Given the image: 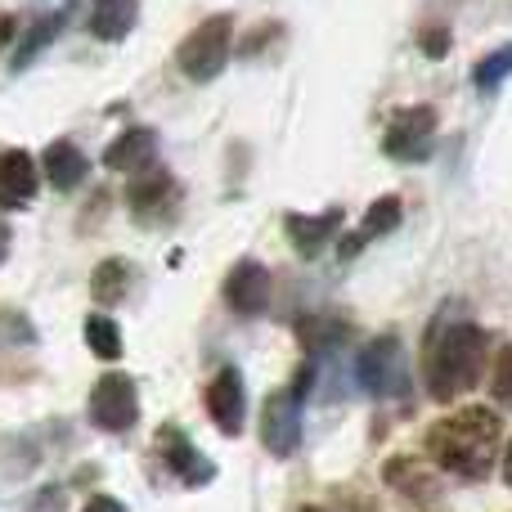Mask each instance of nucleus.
Returning a JSON list of instances; mask_svg holds the SVG:
<instances>
[{
	"instance_id": "obj_22",
	"label": "nucleus",
	"mask_w": 512,
	"mask_h": 512,
	"mask_svg": "<svg viewBox=\"0 0 512 512\" xmlns=\"http://www.w3.org/2000/svg\"><path fill=\"white\" fill-rule=\"evenodd\" d=\"M86 346L99 355V360H117L122 355V328L108 315H90L86 319Z\"/></svg>"
},
{
	"instance_id": "obj_10",
	"label": "nucleus",
	"mask_w": 512,
	"mask_h": 512,
	"mask_svg": "<svg viewBox=\"0 0 512 512\" xmlns=\"http://www.w3.org/2000/svg\"><path fill=\"white\" fill-rule=\"evenodd\" d=\"M41 189V167L32 162L27 149H0V207L18 212L27 207Z\"/></svg>"
},
{
	"instance_id": "obj_21",
	"label": "nucleus",
	"mask_w": 512,
	"mask_h": 512,
	"mask_svg": "<svg viewBox=\"0 0 512 512\" xmlns=\"http://www.w3.org/2000/svg\"><path fill=\"white\" fill-rule=\"evenodd\" d=\"M131 274L135 270L122 261V256H108V261L95 270V279H90V292H95L99 306H104V310L117 306V301L126 297V288H131Z\"/></svg>"
},
{
	"instance_id": "obj_24",
	"label": "nucleus",
	"mask_w": 512,
	"mask_h": 512,
	"mask_svg": "<svg viewBox=\"0 0 512 512\" xmlns=\"http://www.w3.org/2000/svg\"><path fill=\"white\" fill-rule=\"evenodd\" d=\"M490 391H495V400L504 409H512V342L499 351L495 360V378H490Z\"/></svg>"
},
{
	"instance_id": "obj_5",
	"label": "nucleus",
	"mask_w": 512,
	"mask_h": 512,
	"mask_svg": "<svg viewBox=\"0 0 512 512\" xmlns=\"http://www.w3.org/2000/svg\"><path fill=\"white\" fill-rule=\"evenodd\" d=\"M382 149L396 162H427L436 149V108L432 104H409L396 108L387 122V135H382Z\"/></svg>"
},
{
	"instance_id": "obj_18",
	"label": "nucleus",
	"mask_w": 512,
	"mask_h": 512,
	"mask_svg": "<svg viewBox=\"0 0 512 512\" xmlns=\"http://www.w3.org/2000/svg\"><path fill=\"white\" fill-rule=\"evenodd\" d=\"M387 481L405 499H414V504H436V499H441V481H436L427 468H418L414 459H391L387 463Z\"/></svg>"
},
{
	"instance_id": "obj_13",
	"label": "nucleus",
	"mask_w": 512,
	"mask_h": 512,
	"mask_svg": "<svg viewBox=\"0 0 512 512\" xmlns=\"http://www.w3.org/2000/svg\"><path fill=\"white\" fill-rule=\"evenodd\" d=\"M342 207H328V212L319 216H301V212H288L283 216V230H288L292 248H297V256H319L328 248V243L337 239V230H342Z\"/></svg>"
},
{
	"instance_id": "obj_28",
	"label": "nucleus",
	"mask_w": 512,
	"mask_h": 512,
	"mask_svg": "<svg viewBox=\"0 0 512 512\" xmlns=\"http://www.w3.org/2000/svg\"><path fill=\"white\" fill-rule=\"evenodd\" d=\"M9 36H14V18L0 14V41H9Z\"/></svg>"
},
{
	"instance_id": "obj_23",
	"label": "nucleus",
	"mask_w": 512,
	"mask_h": 512,
	"mask_svg": "<svg viewBox=\"0 0 512 512\" xmlns=\"http://www.w3.org/2000/svg\"><path fill=\"white\" fill-rule=\"evenodd\" d=\"M508 77H512V45L486 54V59L472 68V86H477V90H495L499 81H508Z\"/></svg>"
},
{
	"instance_id": "obj_29",
	"label": "nucleus",
	"mask_w": 512,
	"mask_h": 512,
	"mask_svg": "<svg viewBox=\"0 0 512 512\" xmlns=\"http://www.w3.org/2000/svg\"><path fill=\"white\" fill-rule=\"evenodd\" d=\"M504 481L512 486V441H508V454H504Z\"/></svg>"
},
{
	"instance_id": "obj_7",
	"label": "nucleus",
	"mask_w": 512,
	"mask_h": 512,
	"mask_svg": "<svg viewBox=\"0 0 512 512\" xmlns=\"http://www.w3.org/2000/svg\"><path fill=\"white\" fill-rule=\"evenodd\" d=\"M126 207L140 225H171L180 216V185L167 167H149L140 176H131L126 189Z\"/></svg>"
},
{
	"instance_id": "obj_8",
	"label": "nucleus",
	"mask_w": 512,
	"mask_h": 512,
	"mask_svg": "<svg viewBox=\"0 0 512 512\" xmlns=\"http://www.w3.org/2000/svg\"><path fill=\"white\" fill-rule=\"evenodd\" d=\"M135 418H140V391L126 373H104L90 391V423L99 432L117 436V432H131Z\"/></svg>"
},
{
	"instance_id": "obj_11",
	"label": "nucleus",
	"mask_w": 512,
	"mask_h": 512,
	"mask_svg": "<svg viewBox=\"0 0 512 512\" xmlns=\"http://www.w3.org/2000/svg\"><path fill=\"white\" fill-rule=\"evenodd\" d=\"M207 414L221 427L225 436L243 432V414H248V396H243V378L239 369H221L212 382H207Z\"/></svg>"
},
{
	"instance_id": "obj_2",
	"label": "nucleus",
	"mask_w": 512,
	"mask_h": 512,
	"mask_svg": "<svg viewBox=\"0 0 512 512\" xmlns=\"http://www.w3.org/2000/svg\"><path fill=\"white\" fill-rule=\"evenodd\" d=\"M486 360H490V337L472 319H445V324H436L432 337H427V355H423L432 400L450 405L454 396L472 391L481 382V373H486Z\"/></svg>"
},
{
	"instance_id": "obj_27",
	"label": "nucleus",
	"mask_w": 512,
	"mask_h": 512,
	"mask_svg": "<svg viewBox=\"0 0 512 512\" xmlns=\"http://www.w3.org/2000/svg\"><path fill=\"white\" fill-rule=\"evenodd\" d=\"M5 256H9V225L0 221V265H5Z\"/></svg>"
},
{
	"instance_id": "obj_4",
	"label": "nucleus",
	"mask_w": 512,
	"mask_h": 512,
	"mask_svg": "<svg viewBox=\"0 0 512 512\" xmlns=\"http://www.w3.org/2000/svg\"><path fill=\"white\" fill-rule=\"evenodd\" d=\"M306 387H310V369H301L292 378V387L274 391L261 409V441L274 459H292L301 445V400H306Z\"/></svg>"
},
{
	"instance_id": "obj_17",
	"label": "nucleus",
	"mask_w": 512,
	"mask_h": 512,
	"mask_svg": "<svg viewBox=\"0 0 512 512\" xmlns=\"http://www.w3.org/2000/svg\"><path fill=\"white\" fill-rule=\"evenodd\" d=\"M135 18H140V0H99V5L90 9V36H99V41H122V36H131Z\"/></svg>"
},
{
	"instance_id": "obj_3",
	"label": "nucleus",
	"mask_w": 512,
	"mask_h": 512,
	"mask_svg": "<svg viewBox=\"0 0 512 512\" xmlns=\"http://www.w3.org/2000/svg\"><path fill=\"white\" fill-rule=\"evenodd\" d=\"M234 50V18L230 14H212L176 45V68L189 81H216L230 63Z\"/></svg>"
},
{
	"instance_id": "obj_19",
	"label": "nucleus",
	"mask_w": 512,
	"mask_h": 512,
	"mask_svg": "<svg viewBox=\"0 0 512 512\" xmlns=\"http://www.w3.org/2000/svg\"><path fill=\"white\" fill-rule=\"evenodd\" d=\"M59 32H63V14H41V18H32V23L23 27V36H18V45H14V59H9V68H14V72H23L27 63H32L36 54H41L45 45H50Z\"/></svg>"
},
{
	"instance_id": "obj_14",
	"label": "nucleus",
	"mask_w": 512,
	"mask_h": 512,
	"mask_svg": "<svg viewBox=\"0 0 512 512\" xmlns=\"http://www.w3.org/2000/svg\"><path fill=\"white\" fill-rule=\"evenodd\" d=\"M153 158H158V135H153L149 126H131V131H122L104 149V167L108 171H131V176L149 171Z\"/></svg>"
},
{
	"instance_id": "obj_20",
	"label": "nucleus",
	"mask_w": 512,
	"mask_h": 512,
	"mask_svg": "<svg viewBox=\"0 0 512 512\" xmlns=\"http://www.w3.org/2000/svg\"><path fill=\"white\" fill-rule=\"evenodd\" d=\"M297 337L306 342V351H328V346H342L351 337V324L337 315H306L297 319Z\"/></svg>"
},
{
	"instance_id": "obj_15",
	"label": "nucleus",
	"mask_w": 512,
	"mask_h": 512,
	"mask_svg": "<svg viewBox=\"0 0 512 512\" xmlns=\"http://www.w3.org/2000/svg\"><path fill=\"white\" fill-rule=\"evenodd\" d=\"M41 171L59 194H68V189H77L81 180H86L90 158L72 140H54V144H45V153H41Z\"/></svg>"
},
{
	"instance_id": "obj_26",
	"label": "nucleus",
	"mask_w": 512,
	"mask_h": 512,
	"mask_svg": "<svg viewBox=\"0 0 512 512\" xmlns=\"http://www.w3.org/2000/svg\"><path fill=\"white\" fill-rule=\"evenodd\" d=\"M81 512H126L122 504H117V499L113 495H95V499H90V504L86 508H81Z\"/></svg>"
},
{
	"instance_id": "obj_9",
	"label": "nucleus",
	"mask_w": 512,
	"mask_h": 512,
	"mask_svg": "<svg viewBox=\"0 0 512 512\" xmlns=\"http://www.w3.org/2000/svg\"><path fill=\"white\" fill-rule=\"evenodd\" d=\"M270 270H265L261 261H239L230 274H225V301H230V310L234 315H243V319H256V315H265V306H270Z\"/></svg>"
},
{
	"instance_id": "obj_25",
	"label": "nucleus",
	"mask_w": 512,
	"mask_h": 512,
	"mask_svg": "<svg viewBox=\"0 0 512 512\" xmlns=\"http://www.w3.org/2000/svg\"><path fill=\"white\" fill-rule=\"evenodd\" d=\"M445 45H450V32H445V27H432V32H423V50L432 54V59H441Z\"/></svg>"
},
{
	"instance_id": "obj_16",
	"label": "nucleus",
	"mask_w": 512,
	"mask_h": 512,
	"mask_svg": "<svg viewBox=\"0 0 512 512\" xmlns=\"http://www.w3.org/2000/svg\"><path fill=\"white\" fill-rule=\"evenodd\" d=\"M400 198H378V203H369V212H364V221H360V230L351 234V239H342L337 248H342V261H351V256H360L364 248H369L373 239H382V234H391L400 225Z\"/></svg>"
},
{
	"instance_id": "obj_12",
	"label": "nucleus",
	"mask_w": 512,
	"mask_h": 512,
	"mask_svg": "<svg viewBox=\"0 0 512 512\" xmlns=\"http://www.w3.org/2000/svg\"><path fill=\"white\" fill-rule=\"evenodd\" d=\"M158 450H162V459H167V468L176 472L185 486H207V481L216 477L212 459H203V454L194 450V441H189L180 427H162V432H158Z\"/></svg>"
},
{
	"instance_id": "obj_1",
	"label": "nucleus",
	"mask_w": 512,
	"mask_h": 512,
	"mask_svg": "<svg viewBox=\"0 0 512 512\" xmlns=\"http://www.w3.org/2000/svg\"><path fill=\"white\" fill-rule=\"evenodd\" d=\"M499 436H504V423H499L495 409L468 405V409H459V414L432 423V432H427V454H432L445 472H454V477L486 481L490 468H495Z\"/></svg>"
},
{
	"instance_id": "obj_6",
	"label": "nucleus",
	"mask_w": 512,
	"mask_h": 512,
	"mask_svg": "<svg viewBox=\"0 0 512 512\" xmlns=\"http://www.w3.org/2000/svg\"><path fill=\"white\" fill-rule=\"evenodd\" d=\"M360 382L369 396H405L409 391V360H405V346H400L396 333L378 337L360 351Z\"/></svg>"
}]
</instances>
